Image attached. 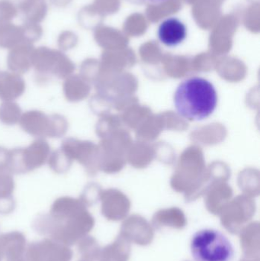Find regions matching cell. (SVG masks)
Here are the masks:
<instances>
[{
    "label": "cell",
    "instance_id": "cell-1",
    "mask_svg": "<svg viewBox=\"0 0 260 261\" xmlns=\"http://www.w3.org/2000/svg\"><path fill=\"white\" fill-rule=\"evenodd\" d=\"M94 225V219L82 201L63 196L53 202L48 214L40 215L35 219L33 228L41 236L72 246L88 236Z\"/></svg>",
    "mask_w": 260,
    "mask_h": 261
},
{
    "label": "cell",
    "instance_id": "cell-2",
    "mask_svg": "<svg viewBox=\"0 0 260 261\" xmlns=\"http://www.w3.org/2000/svg\"><path fill=\"white\" fill-rule=\"evenodd\" d=\"M217 103L218 95L213 84L198 76L182 82L174 95L176 110L188 120L201 121L209 117Z\"/></svg>",
    "mask_w": 260,
    "mask_h": 261
},
{
    "label": "cell",
    "instance_id": "cell-3",
    "mask_svg": "<svg viewBox=\"0 0 260 261\" xmlns=\"http://www.w3.org/2000/svg\"><path fill=\"white\" fill-rule=\"evenodd\" d=\"M191 251L195 261H230L234 249L228 239L219 231H198L191 242Z\"/></svg>",
    "mask_w": 260,
    "mask_h": 261
},
{
    "label": "cell",
    "instance_id": "cell-4",
    "mask_svg": "<svg viewBox=\"0 0 260 261\" xmlns=\"http://www.w3.org/2000/svg\"><path fill=\"white\" fill-rule=\"evenodd\" d=\"M32 67L38 82H47L53 77L66 79L75 70L74 64L64 52L47 47L35 48Z\"/></svg>",
    "mask_w": 260,
    "mask_h": 261
},
{
    "label": "cell",
    "instance_id": "cell-5",
    "mask_svg": "<svg viewBox=\"0 0 260 261\" xmlns=\"http://www.w3.org/2000/svg\"><path fill=\"white\" fill-rule=\"evenodd\" d=\"M19 122L24 132L38 138H60L68 130V122L62 115H47L38 110L23 113Z\"/></svg>",
    "mask_w": 260,
    "mask_h": 261
},
{
    "label": "cell",
    "instance_id": "cell-6",
    "mask_svg": "<svg viewBox=\"0 0 260 261\" xmlns=\"http://www.w3.org/2000/svg\"><path fill=\"white\" fill-rule=\"evenodd\" d=\"M50 151V145L44 138H38L27 147L9 150V173L24 174L42 167L48 161Z\"/></svg>",
    "mask_w": 260,
    "mask_h": 261
},
{
    "label": "cell",
    "instance_id": "cell-7",
    "mask_svg": "<svg viewBox=\"0 0 260 261\" xmlns=\"http://www.w3.org/2000/svg\"><path fill=\"white\" fill-rule=\"evenodd\" d=\"M73 251L67 245L45 239L29 244L26 249L27 261H70Z\"/></svg>",
    "mask_w": 260,
    "mask_h": 261
},
{
    "label": "cell",
    "instance_id": "cell-8",
    "mask_svg": "<svg viewBox=\"0 0 260 261\" xmlns=\"http://www.w3.org/2000/svg\"><path fill=\"white\" fill-rule=\"evenodd\" d=\"M119 236L129 243L147 246L154 239V228L143 219L137 217L131 218L122 225Z\"/></svg>",
    "mask_w": 260,
    "mask_h": 261
},
{
    "label": "cell",
    "instance_id": "cell-9",
    "mask_svg": "<svg viewBox=\"0 0 260 261\" xmlns=\"http://www.w3.org/2000/svg\"><path fill=\"white\" fill-rule=\"evenodd\" d=\"M185 23L178 18L170 17L163 20L158 28V38L166 47H174L181 44L187 37Z\"/></svg>",
    "mask_w": 260,
    "mask_h": 261
},
{
    "label": "cell",
    "instance_id": "cell-10",
    "mask_svg": "<svg viewBox=\"0 0 260 261\" xmlns=\"http://www.w3.org/2000/svg\"><path fill=\"white\" fill-rule=\"evenodd\" d=\"M0 248L6 261L26 260V239L19 231H12L0 236Z\"/></svg>",
    "mask_w": 260,
    "mask_h": 261
},
{
    "label": "cell",
    "instance_id": "cell-11",
    "mask_svg": "<svg viewBox=\"0 0 260 261\" xmlns=\"http://www.w3.org/2000/svg\"><path fill=\"white\" fill-rule=\"evenodd\" d=\"M34 50L35 47L30 43H24L11 49L7 58L8 68L17 74L27 73L32 67Z\"/></svg>",
    "mask_w": 260,
    "mask_h": 261
},
{
    "label": "cell",
    "instance_id": "cell-12",
    "mask_svg": "<svg viewBox=\"0 0 260 261\" xmlns=\"http://www.w3.org/2000/svg\"><path fill=\"white\" fill-rule=\"evenodd\" d=\"M24 80L15 73L0 71V99L13 101L22 96L25 91Z\"/></svg>",
    "mask_w": 260,
    "mask_h": 261
},
{
    "label": "cell",
    "instance_id": "cell-13",
    "mask_svg": "<svg viewBox=\"0 0 260 261\" xmlns=\"http://www.w3.org/2000/svg\"><path fill=\"white\" fill-rule=\"evenodd\" d=\"M239 234L240 242L244 257L249 258L259 257V224H251L243 228Z\"/></svg>",
    "mask_w": 260,
    "mask_h": 261
},
{
    "label": "cell",
    "instance_id": "cell-14",
    "mask_svg": "<svg viewBox=\"0 0 260 261\" xmlns=\"http://www.w3.org/2000/svg\"><path fill=\"white\" fill-rule=\"evenodd\" d=\"M131 255V243L119 236L115 240L101 249L97 261H128Z\"/></svg>",
    "mask_w": 260,
    "mask_h": 261
},
{
    "label": "cell",
    "instance_id": "cell-15",
    "mask_svg": "<svg viewBox=\"0 0 260 261\" xmlns=\"http://www.w3.org/2000/svg\"><path fill=\"white\" fill-rule=\"evenodd\" d=\"M24 43H30L26 38L24 26L11 22L0 24V47L11 50Z\"/></svg>",
    "mask_w": 260,
    "mask_h": 261
},
{
    "label": "cell",
    "instance_id": "cell-16",
    "mask_svg": "<svg viewBox=\"0 0 260 261\" xmlns=\"http://www.w3.org/2000/svg\"><path fill=\"white\" fill-rule=\"evenodd\" d=\"M15 182L12 174L0 173V214L8 215L15 210L16 203L13 197Z\"/></svg>",
    "mask_w": 260,
    "mask_h": 261
},
{
    "label": "cell",
    "instance_id": "cell-17",
    "mask_svg": "<svg viewBox=\"0 0 260 261\" xmlns=\"http://www.w3.org/2000/svg\"><path fill=\"white\" fill-rule=\"evenodd\" d=\"M24 22L39 24L45 18L47 6L44 0H23L18 6Z\"/></svg>",
    "mask_w": 260,
    "mask_h": 261
},
{
    "label": "cell",
    "instance_id": "cell-18",
    "mask_svg": "<svg viewBox=\"0 0 260 261\" xmlns=\"http://www.w3.org/2000/svg\"><path fill=\"white\" fill-rule=\"evenodd\" d=\"M64 96L69 102H78L85 97L86 86L77 75H70L66 78L63 84Z\"/></svg>",
    "mask_w": 260,
    "mask_h": 261
},
{
    "label": "cell",
    "instance_id": "cell-19",
    "mask_svg": "<svg viewBox=\"0 0 260 261\" xmlns=\"http://www.w3.org/2000/svg\"><path fill=\"white\" fill-rule=\"evenodd\" d=\"M156 216L154 219V225L157 229H161L164 227H171L175 229H183L186 226V219L180 213H166Z\"/></svg>",
    "mask_w": 260,
    "mask_h": 261
},
{
    "label": "cell",
    "instance_id": "cell-20",
    "mask_svg": "<svg viewBox=\"0 0 260 261\" xmlns=\"http://www.w3.org/2000/svg\"><path fill=\"white\" fill-rule=\"evenodd\" d=\"M77 244L78 250L82 256V259L89 261H97L102 248L99 246V243L94 238L90 236H85Z\"/></svg>",
    "mask_w": 260,
    "mask_h": 261
},
{
    "label": "cell",
    "instance_id": "cell-21",
    "mask_svg": "<svg viewBox=\"0 0 260 261\" xmlns=\"http://www.w3.org/2000/svg\"><path fill=\"white\" fill-rule=\"evenodd\" d=\"M22 111L16 102L6 101L0 105V122L7 125L19 122Z\"/></svg>",
    "mask_w": 260,
    "mask_h": 261
},
{
    "label": "cell",
    "instance_id": "cell-22",
    "mask_svg": "<svg viewBox=\"0 0 260 261\" xmlns=\"http://www.w3.org/2000/svg\"><path fill=\"white\" fill-rule=\"evenodd\" d=\"M72 162L73 160L61 148L50 153L47 161L50 168L58 174L67 173L71 167Z\"/></svg>",
    "mask_w": 260,
    "mask_h": 261
},
{
    "label": "cell",
    "instance_id": "cell-23",
    "mask_svg": "<svg viewBox=\"0 0 260 261\" xmlns=\"http://www.w3.org/2000/svg\"><path fill=\"white\" fill-rule=\"evenodd\" d=\"M18 13V6L10 0H0V24L10 22Z\"/></svg>",
    "mask_w": 260,
    "mask_h": 261
},
{
    "label": "cell",
    "instance_id": "cell-24",
    "mask_svg": "<svg viewBox=\"0 0 260 261\" xmlns=\"http://www.w3.org/2000/svg\"><path fill=\"white\" fill-rule=\"evenodd\" d=\"M74 44V38L70 32H64L58 38V46L62 50H70Z\"/></svg>",
    "mask_w": 260,
    "mask_h": 261
},
{
    "label": "cell",
    "instance_id": "cell-25",
    "mask_svg": "<svg viewBox=\"0 0 260 261\" xmlns=\"http://www.w3.org/2000/svg\"><path fill=\"white\" fill-rule=\"evenodd\" d=\"M9 150L0 147V173H9Z\"/></svg>",
    "mask_w": 260,
    "mask_h": 261
},
{
    "label": "cell",
    "instance_id": "cell-26",
    "mask_svg": "<svg viewBox=\"0 0 260 261\" xmlns=\"http://www.w3.org/2000/svg\"><path fill=\"white\" fill-rule=\"evenodd\" d=\"M52 3L56 6H66L71 2V0H51Z\"/></svg>",
    "mask_w": 260,
    "mask_h": 261
},
{
    "label": "cell",
    "instance_id": "cell-27",
    "mask_svg": "<svg viewBox=\"0 0 260 261\" xmlns=\"http://www.w3.org/2000/svg\"><path fill=\"white\" fill-rule=\"evenodd\" d=\"M147 1L152 3V4H161V3H165V2L168 1V0H147Z\"/></svg>",
    "mask_w": 260,
    "mask_h": 261
},
{
    "label": "cell",
    "instance_id": "cell-28",
    "mask_svg": "<svg viewBox=\"0 0 260 261\" xmlns=\"http://www.w3.org/2000/svg\"><path fill=\"white\" fill-rule=\"evenodd\" d=\"M241 261H259V257H258V258H249V257H244Z\"/></svg>",
    "mask_w": 260,
    "mask_h": 261
},
{
    "label": "cell",
    "instance_id": "cell-29",
    "mask_svg": "<svg viewBox=\"0 0 260 261\" xmlns=\"http://www.w3.org/2000/svg\"><path fill=\"white\" fill-rule=\"evenodd\" d=\"M3 258V252H2L1 248H0V261H2V259Z\"/></svg>",
    "mask_w": 260,
    "mask_h": 261
},
{
    "label": "cell",
    "instance_id": "cell-30",
    "mask_svg": "<svg viewBox=\"0 0 260 261\" xmlns=\"http://www.w3.org/2000/svg\"><path fill=\"white\" fill-rule=\"evenodd\" d=\"M79 261H89V260H83V259H82V260H79Z\"/></svg>",
    "mask_w": 260,
    "mask_h": 261
}]
</instances>
